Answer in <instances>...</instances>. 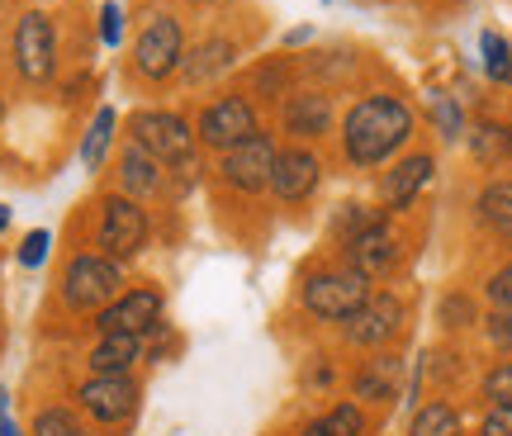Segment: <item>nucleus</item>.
Instances as JSON below:
<instances>
[{"mask_svg": "<svg viewBox=\"0 0 512 436\" xmlns=\"http://www.w3.org/2000/svg\"><path fill=\"white\" fill-rule=\"evenodd\" d=\"M413 138V109L394 100V95H366L356 100L342 124V147H347V162L370 171V166L389 162L403 143Z\"/></svg>", "mask_w": 512, "mask_h": 436, "instance_id": "f257e3e1", "label": "nucleus"}, {"mask_svg": "<svg viewBox=\"0 0 512 436\" xmlns=\"http://www.w3.org/2000/svg\"><path fill=\"white\" fill-rule=\"evenodd\" d=\"M128 133L162 166H190V157H195V128L185 124L181 114H171V109H138Z\"/></svg>", "mask_w": 512, "mask_h": 436, "instance_id": "f03ea898", "label": "nucleus"}, {"mask_svg": "<svg viewBox=\"0 0 512 436\" xmlns=\"http://www.w3.org/2000/svg\"><path fill=\"white\" fill-rule=\"evenodd\" d=\"M119 285H124V271H119V261L110 256H76L72 266H67V280H62V299H67V309L76 313H91V309H105L119 299Z\"/></svg>", "mask_w": 512, "mask_h": 436, "instance_id": "7ed1b4c3", "label": "nucleus"}, {"mask_svg": "<svg viewBox=\"0 0 512 436\" xmlns=\"http://www.w3.org/2000/svg\"><path fill=\"white\" fill-rule=\"evenodd\" d=\"M10 53H15V72L29 81V86H43L53 81L57 72V29L43 10H24L15 24V38H10Z\"/></svg>", "mask_w": 512, "mask_h": 436, "instance_id": "20e7f679", "label": "nucleus"}, {"mask_svg": "<svg viewBox=\"0 0 512 436\" xmlns=\"http://www.w3.org/2000/svg\"><path fill=\"white\" fill-rule=\"evenodd\" d=\"M185 62V34L176 15H152L147 29L138 34V48H133V67L143 81H171Z\"/></svg>", "mask_w": 512, "mask_h": 436, "instance_id": "39448f33", "label": "nucleus"}, {"mask_svg": "<svg viewBox=\"0 0 512 436\" xmlns=\"http://www.w3.org/2000/svg\"><path fill=\"white\" fill-rule=\"evenodd\" d=\"M370 299V280L366 275L347 271H318L304 280V309L313 318H332V323H347L351 313Z\"/></svg>", "mask_w": 512, "mask_h": 436, "instance_id": "423d86ee", "label": "nucleus"}, {"mask_svg": "<svg viewBox=\"0 0 512 436\" xmlns=\"http://www.w3.org/2000/svg\"><path fill=\"white\" fill-rule=\"evenodd\" d=\"M252 133H261V128H256V109L247 95H219L214 105L200 109V124H195V138L204 147H219V152L247 143Z\"/></svg>", "mask_w": 512, "mask_h": 436, "instance_id": "0eeeda50", "label": "nucleus"}, {"mask_svg": "<svg viewBox=\"0 0 512 436\" xmlns=\"http://www.w3.org/2000/svg\"><path fill=\"white\" fill-rule=\"evenodd\" d=\"M147 247V214L138 209V200L128 195H110L105 214H100V256L110 261H128Z\"/></svg>", "mask_w": 512, "mask_h": 436, "instance_id": "6e6552de", "label": "nucleus"}, {"mask_svg": "<svg viewBox=\"0 0 512 436\" xmlns=\"http://www.w3.org/2000/svg\"><path fill=\"white\" fill-rule=\"evenodd\" d=\"M271 171H275V147L266 133H252L247 143L228 147V152H223V166H219L223 185H233L242 195L266 190V185H271Z\"/></svg>", "mask_w": 512, "mask_h": 436, "instance_id": "1a4fd4ad", "label": "nucleus"}, {"mask_svg": "<svg viewBox=\"0 0 512 436\" xmlns=\"http://www.w3.org/2000/svg\"><path fill=\"white\" fill-rule=\"evenodd\" d=\"M76 399H81V408L95 422H124L138 408V384L128 380V375H91V380L81 384Z\"/></svg>", "mask_w": 512, "mask_h": 436, "instance_id": "9d476101", "label": "nucleus"}, {"mask_svg": "<svg viewBox=\"0 0 512 436\" xmlns=\"http://www.w3.org/2000/svg\"><path fill=\"white\" fill-rule=\"evenodd\" d=\"M323 181V166L309 147H290V152H275V171H271V190L280 204H304Z\"/></svg>", "mask_w": 512, "mask_h": 436, "instance_id": "9b49d317", "label": "nucleus"}, {"mask_svg": "<svg viewBox=\"0 0 512 436\" xmlns=\"http://www.w3.org/2000/svg\"><path fill=\"white\" fill-rule=\"evenodd\" d=\"M157 318H162V294L157 290H128L119 294L114 304H105L100 309V337L105 332H128V337H143L147 327H157Z\"/></svg>", "mask_w": 512, "mask_h": 436, "instance_id": "f8f14e48", "label": "nucleus"}, {"mask_svg": "<svg viewBox=\"0 0 512 436\" xmlns=\"http://www.w3.org/2000/svg\"><path fill=\"white\" fill-rule=\"evenodd\" d=\"M403 327V304L394 294H370L361 309L347 318V342L351 346H380Z\"/></svg>", "mask_w": 512, "mask_h": 436, "instance_id": "ddd939ff", "label": "nucleus"}, {"mask_svg": "<svg viewBox=\"0 0 512 436\" xmlns=\"http://www.w3.org/2000/svg\"><path fill=\"white\" fill-rule=\"evenodd\" d=\"M399 233L389 228V223H375V228H366V233H356L347 242V256H351V271L366 275V280H375V275H384L394 261H399Z\"/></svg>", "mask_w": 512, "mask_h": 436, "instance_id": "4468645a", "label": "nucleus"}, {"mask_svg": "<svg viewBox=\"0 0 512 436\" xmlns=\"http://www.w3.org/2000/svg\"><path fill=\"white\" fill-rule=\"evenodd\" d=\"M233 62H238V43H233V38H204L195 53H185L181 76L190 86H209V81H219Z\"/></svg>", "mask_w": 512, "mask_h": 436, "instance_id": "2eb2a0df", "label": "nucleus"}, {"mask_svg": "<svg viewBox=\"0 0 512 436\" xmlns=\"http://www.w3.org/2000/svg\"><path fill=\"white\" fill-rule=\"evenodd\" d=\"M432 181V157L418 152V157H403L389 176H384L380 195H384V209H408V204L418 200V190Z\"/></svg>", "mask_w": 512, "mask_h": 436, "instance_id": "dca6fc26", "label": "nucleus"}, {"mask_svg": "<svg viewBox=\"0 0 512 436\" xmlns=\"http://www.w3.org/2000/svg\"><path fill=\"white\" fill-rule=\"evenodd\" d=\"M285 128L294 138H323L332 128V100L318 91H299L285 100Z\"/></svg>", "mask_w": 512, "mask_h": 436, "instance_id": "f3484780", "label": "nucleus"}, {"mask_svg": "<svg viewBox=\"0 0 512 436\" xmlns=\"http://www.w3.org/2000/svg\"><path fill=\"white\" fill-rule=\"evenodd\" d=\"M143 356V337H128V332H105L91 351V370L95 375H128L133 361Z\"/></svg>", "mask_w": 512, "mask_h": 436, "instance_id": "a211bd4d", "label": "nucleus"}, {"mask_svg": "<svg viewBox=\"0 0 512 436\" xmlns=\"http://www.w3.org/2000/svg\"><path fill=\"white\" fill-rule=\"evenodd\" d=\"M119 181H124L128 195H152L162 185V162L152 152H143L138 143H128L124 157H119Z\"/></svg>", "mask_w": 512, "mask_h": 436, "instance_id": "6ab92c4d", "label": "nucleus"}, {"mask_svg": "<svg viewBox=\"0 0 512 436\" xmlns=\"http://www.w3.org/2000/svg\"><path fill=\"white\" fill-rule=\"evenodd\" d=\"M399 375H403V365L394 361V356L366 361V370L356 375V394H361V399H375V403H389L399 394Z\"/></svg>", "mask_w": 512, "mask_h": 436, "instance_id": "aec40b11", "label": "nucleus"}, {"mask_svg": "<svg viewBox=\"0 0 512 436\" xmlns=\"http://www.w3.org/2000/svg\"><path fill=\"white\" fill-rule=\"evenodd\" d=\"M114 124H119V114H114L110 105L95 109L91 128H86V138H81V166H86V171H100V166H105V152H110V143H114Z\"/></svg>", "mask_w": 512, "mask_h": 436, "instance_id": "412c9836", "label": "nucleus"}, {"mask_svg": "<svg viewBox=\"0 0 512 436\" xmlns=\"http://www.w3.org/2000/svg\"><path fill=\"white\" fill-rule=\"evenodd\" d=\"M470 152L479 166H503L512 157V128L508 124H479L470 133Z\"/></svg>", "mask_w": 512, "mask_h": 436, "instance_id": "4be33fe9", "label": "nucleus"}, {"mask_svg": "<svg viewBox=\"0 0 512 436\" xmlns=\"http://www.w3.org/2000/svg\"><path fill=\"white\" fill-rule=\"evenodd\" d=\"M479 223L503 237H512V181H494L479 195Z\"/></svg>", "mask_w": 512, "mask_h": 436, "instance_id": "5701e85b", "label": "nucleus"}, {"mask_svg": "<svg viewBox=\"0 0 512 436\" xmlns=\"http://www.w3.org/2000/svg\"><path fill=\"white\" fill-rule=\"evenodd\" d=\"M408 436H460V413L451 403H427V408H418Z\"/></svg>", "mask_w": 512, "mask_h": 436, "instance_id": "b1692460", "label": "nucleus"}, {"mask_svg": "<svg viewBox=\"0 0 512 436\" xmlns=\"http://www.w3.org/2000/svg\"><path fill=\"white\" fill-rule=\"evenodd\" d=\"M304 436H366V422H361V408H356V403H342V408H332L328 418L309 422Z\"/></svg>", "mask_w": 512, "mask_h": 436, "instance_id": "393cba45", "label": "nucleus"}, {"mask_svg": "<svg viewBox=\"0 0 512 436\" xmlns=\"http://www.w3.org/2000/svg\"><path fill=\"white\" fill-rule=\"evenodd\" d=\"M479 53H484V72L494 76L498 86H512V48H508V38L494 34V29H484V34H479Z\"/></svg>", "mask_w": 512, "mask_h": 436, "instance_id": "a878e982", "label": "nucleus"}, {"mask_svg": "<svg viewBox=\"0 0 512 436\" xmlns=\"http://www.w3.org/2000/svg\"><path fill=\"white\" fill-rule=\"evenodd\" d=\"M34 436H91V432H86L81 418L67 413V408H43L34 418Z\"/></svg>", "mask_w": 512, "mask_h": 436, "instance_id": "bb28decb", "label": "nucleus"}, {"mask_svg": "<svg viewBox=\"0 0 512 436\" xmlns=\"http://www.w3.org/2000/svg\"><path fill=\"white\" fill-rule=\"evenodd\" d=\"M375 223H384L380 209H361V204H347V209L337 214V233H342V242H351L356 233H366V228H375Z\"/></svg>", "mask_w": 512, "mask_h": 436, "instance_id": "cd10ccee", "label": "nucleus"}, {"mask_svg": "<svg viewBox=\"0 0 512 436\" xmlns=\"http://www.w3.org/2000/svg\"><path fill=\"white\" fill-rule=\"evenodd\" d=\"M48 247H53V233H48V228H34V233L24 237V247H19V266L38 271V266L48 261Z\"/></svg>", "mask_w": 512, "mask_h": 436, "instance_id": "c85d7f7f", "label": "nucleus"}, {"mask_svg": "<svg viewBox=\"0 0 512 436\" xmlns=\"http://www.w3.org/2000/svg\"><path fill=\"white\" fill-rule=\"evenodd\" d=\"M432 119H437L441 138H460V105L451 95H437V100H432Z\"/></svg>", "mask_w": 512, "mask_h": 436, "instance_id": "c756f323", "label": "nucleus"}, {"mask_svg": "<svg viewBox=\"0 0 512 436\" xmlns=\"http://www.w3.org/2000/svg\"><path fill=\"white\" fill-rule=\"evenodd\" d=\"M100 38H105V48H119V43H124V10H119L114 0L100 5Z\"/></svg>", "mask_w": 512, "mask_h": 436, "instance_id": "7c9ffc66", "label": "nucleus"}, {"mask_svg": "<svg viewBox=\"0 0 512 436\" xmlns=\"http://www.w3.org/2000/svg\"><path fill=\"white\" fill-rule=\"evenodd\" d=\"M484 394L494 403H512V361L498 365V370H489V380H484Z\"/></svg>", "mask_w": 512, "mask_h": 436, "instance_id": "2f4dec72", "label": "nucleus"}, {"mask_svg": "<svg viewBox=\"0 0 512 436\" xmlns=\"http://www.w3.org/2000/svg\"><path fill=\"white\" fill-rule=\"evenodd\" d=\"M479 432H484V436H512V403H494Z\"/></svg>", "mask_w": 512, "mask_h": 436, "instance_id": "473e14b6", "label": "nucleus"}, {"mask_svg": "<svg viewBox=\"0 0 512 436\" xmlns=\"http://www.w3.org/2000/svg\"><path fill=\"white\" fill-rule=\"evenodd\" d=\"M489 299H494L503 313H512V266H503V271L489 280Z\"/></svg>", "mask_w": 512, "mask_h": 436, "instance_id": "72a5a7b5", "label": "nucleus"}, {"mask_svg": "<svg viewBox=\"0 0 512 436\" xmlns=\"http://www.w3.org/2000/svg\"><path fill=\"white\" fill-rule=\"evenodd\" d=\"M489 342L512 356V313H494V318H489Z\"/></svg>", "mask_w": 512, "mask_h": 436, "instance_id": "f704fd0d", "label": "nucleus"}, {"mask_svg": "<svg viewBox=\"0 0 512 436\" xmlns=\"http://www.w3.org/2000/svg\"><path fill=\"white\" fill-rule=\"evenodd\" d=\"M441 318H456V327L470 323V304H465V299H446V304H441Z\"/></svg>", "mask_w": 512, "mask_h": 436, "instance_id": "c9c22d12", "label": "nucleus"}, {"mask_svg": "<svg viewBox=\"0 0 512 436\" xmlns=\"http://www.w3.org/2000/svg\"><path fill=\"white\" fill-rule=\"evenodd\" d=\"M0 436H24V432H19V427H15V422H10V418H5V422H0Z\"/></svg>", "mask_w": 512, "mask_h": 436, "instance_id": "e433bc0d", "label": "nucleus"}, {"mask_svg": "<svg viewBox=\"0 0 512 436\" xmlns=\"http://www.w3.org/2000/svg\"><path fill=\"white\" fill-rule=\"evenodd\" d=\"M5 228H10V209L0 204V233H5Z\"/></svg>", "mask_w": 512, "mask_h": 436, "instance_id": "4c0bfd02", "label": "nucleus"}, {"mask_svg": "<svg viewBox=\"0 0 512 436\" xmlns=\"http://www.w3.org/2000/svg\"><path fill=\"white\" fill-rule=\"evenodd\" d=\"M195 5H204V0H195Z\"/></svg>", "mask_w": 512, "mask_h": 436, "instance_id": "58836bf2", "label": "nucleus"}, {"mask_svg": "<svg viewBox=\"0 0 512 436\" xmlns=\"http://www.w3.org/2000/svg\"><path fill=\"white\" fill-rule=\"evenodd\" d=\"M0 114H5V105H0Z\"/></svg>", "mask_w": 512, "mask_h": 436, "instance_id": "ea45409f", "label": "nucleus"}]
</instances>
